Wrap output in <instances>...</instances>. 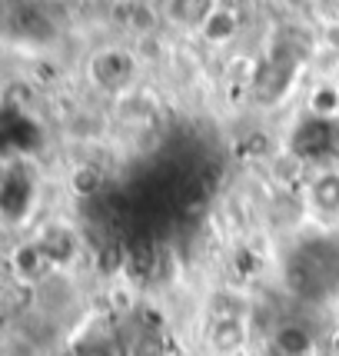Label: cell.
I'll return each mask as SVG.
<instances>
[{
	"label": "cell",
	"mask_w": 339,
	"mask_h": 356,
	"mask_svg": "<svg viewBox=\"0 0 339 356\" xmlns=\"http://www.w3.org/2000/svg\"><path fill=\"white\" fill-rule=\"evenodd\" d=\"M293 154L306 163L320 167H336L339 160V117H323V113H309L293 134Z\"/></svg>",
	"instance_id": "obj_2"
},
{
	"label": "cell",
	"mask_w": 339,
	"mask_h": 356,
	"mask_svg": "<svg viewBox=\"0 0 339 356\" xmlns=\"http://www.w3.org/2000/svg\"><path fill=\"white\" fill-rule=\"evenodd\" d=\"M223 0H160V17L176 31H203Z\"/></svg>",
	"instance_id": "obj_4"
},
{
	"label": "cell",
	"mask_w": 339,
	"mask_h": 356,
	"mask_svg": "<svg viewBox=\"0 0 339 356\" xmlns=\"http://www.w3.org/2000/svg\"><path fill=\"white\" fill-rule=\"evenodd\" d=\"M286 290L296 300H326L339 290V240L336 236H306L286 253Z\"/></svg>",
	"instance_id": "obj_1"
},
{
	"label": "cell",
	"mask_w": 339,
	"mask_h": 356,
	"mask_svg": "<svg viewBox=\"0 0 339 356\" xmlns=\"http://www.w3.org/2000/svg\"><path fill=\"white\" fill-rule=\"evenodd\" d=\"M120 3H143V0H120Z\"/></svg>",
	"instance_id": "obj_8"
},
{
	"label": "cell",
	"mask_w": 339,
	"mask_h": 356,
	"mask_svg": "<svg viewBox=\"0 0 339 356\" xmlns=\"http://www.w3.org/2000/svg\"><path fill=\"white\" fill-rule=\"evenodd\" d=\"M137 77V60L120 50V47H107V50H97L90 60V80L107 93H120L126 90Z\"/></svg>",
	"instance_id": "obj_3"
},
{
	"label": "cell",
	"mask_w": 339,
	"mask_h": 356,
	"mask_svg": "<svg viewBox=\"0 0 339 356\" xmlns=\"http://www.w3.org/2000/svg\"><path fill=\"white\" fill-rule=\"evenodd\" d=\"M206 340H210L216 356H233L236 350H243V343H247V323L236 320V316H223V320L213 323V333Z\"/></svg>",
	"instance_id": "obj_6"
},
{
	"label": "cell",
	"mask_w": 339,
	"mask_h": 356,
	"mask_svg": "<svg viewBox=\"0 0 339 356\" xmlns=\"http://www.w3.org/2000/svg\"><path fill=\"white\" fill-rule=\"evenodd\" d=\"M306 200L320 217H326V220L339 217V167H320V170L313 173Z\"/></svg>",
	"instance_id": "obj_5"
},
{
	"label": "cell",
	"mask_w": 339,
	"mask_h": 356,
	"mask_svg": "<svg viewBox=\"0 0 339 356\" xmlns=\"http://www.w3.org/2000/svg\"><path fill=\"white\" fill-rule=\"evenodd\" d=\"M309 346H313V337L303 326H279L276 330V350L283 356H303L309 353Z\"/></svg>",
	"instance_id": "obj_7"
}]
</instances>
